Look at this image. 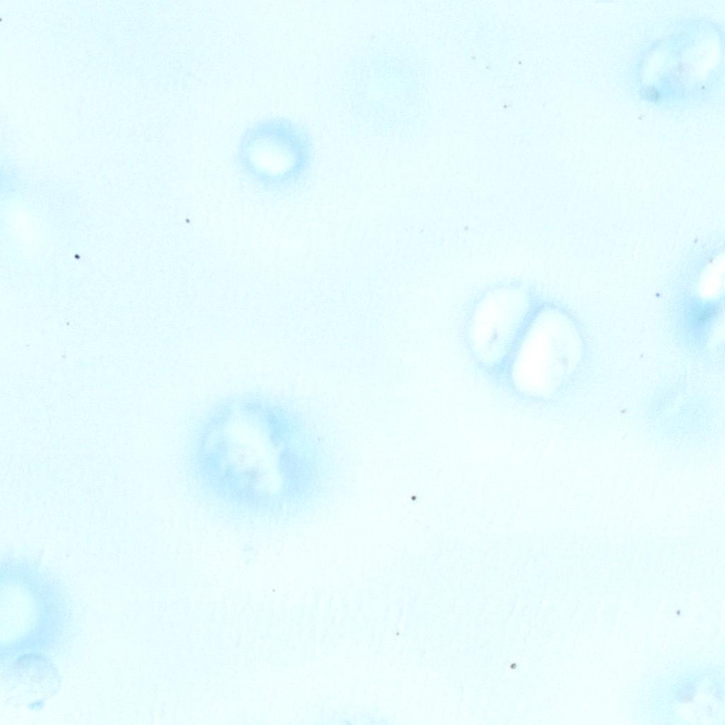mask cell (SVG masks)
Instances as JSON below:
<instances>
[{"label": "cell", "mask_w": 725, "mask_h": 725, "mask_svg": "<svg viewBox=\"0 0 725 725\" xmlns=\"http://www.w3.org/2000/svg\"><path fill=\"white\" fill-rule=\"evenodd\" d=\"M296 126L280 117L256 121L242 132L236 158L241 168L261 185L283 187L302 170L304 155Z\"/></svg>", "instance_id": "6da1fadb"}]
</instances>
